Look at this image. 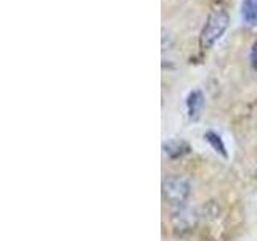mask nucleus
I'll return each instance as SVG.
<instances>
[{
    "label": "nucleus",
    "instance_id": "nucleus-1",
    "mask_svg": "<svg viewBox=\"0 0 257 241\" xmlns=\"http://www.w3.org/2000/svg\"><path fill=\"white\" fill-rule=\"evenodd\" d=\"M228 23H230L228 13L223 8H214L209 13L206 26L203 28V32H201V47L211 48L223 36V32L227 31Z\"/></svg>",
    "mask_w": 257,
    "mask_h": 241
},
{
    "label": "nucleus",
    "instance_id": "nucleus-2",
    "mask_svg": "<svg viewBox=\"0 0 257 241\" xmlns=\"http://www.w3.org/2000/svg\"><path fill=\"white\" fill-rule=\"evenodd\" d=\"M191 195V185L182 175H171L163 183V196L174 207H183Z\"/></svg>",
    "mask_w": 257,
    "mask_h": 241
},
{
    "label": "nucleus",
    "instance_id": "nucleus-3",
    "mask_svg": "<svg viewBox=\"0 0 257 241\" xmlns=\"http://www.w3.org/2000/svg\"><path fill=\"white\" fill-rule=\"evenodd\" d=\"M196 222V215L195 212L188 211L187 207H179L174 215V227L179 230H188L191 228Z\"/></svg>",
    "mask_w": 257,
    "mask_h": 241
},
{
    "label": "nucleus",
    "instance_id": "nucleus-4",
    "mask_svg": "<svg viewBox=\"0 0 257 241\" xmlns=\"http://www.w3.org/2000/svg\"><path fill=\"white\" fill-rule=\"evenodd\" d=\"M241 18L247 26H257V0H241Z\"/></svg>",
    "mask_w": 257,
    "mask_h": 241
},
{
    "label": "nucleus",
    "instance_id": "nucleus-5",
    "mask_svg": "<svg viewBox=\"0 0 257 241\" xmlns=\"http://www.w3.org/2000/svg\"><path fill=\"white\" fill-rule=\"evenodd\" d=\"M203 103H204V98H203V93L199 90H195L188 95V100H187V106H188V114L190 117H198L199 116V111L203 108Z\"/></svg>",
    "mask_w": 257,
    "mask_h": 241
},
{
    "label": "nucleus",
    "instance_id": "nucleus-6",
    "mask_svg": "<svg viewBox=\"0 0 257 241\" xmlns=\"http://www.w3.org/2000/svg\"><path fill=\"white\" fill-rule=\"evenodd\" d=\"M206 139H207V142L211 143L217 151H220L222 155H225V147H223V143H222V140H220V137H219V135H215L214 132H207V134H206Z\"/></svg>",
    "mask_w": 257,
    "mask_h": 241
},
{
    "label": "nucleus",
    "instance_id": "nucleus-7",
    "mask_svg": "<svg viewBox=\"0 0 257 241\" xmlns=\"http://www.w3.org/2000/svg\"><path fill=\"white\" fill-rule=\"evenodd\" d=\"M182 147H187V145H185V143H179V142H172V143L167 145L166 150H167V153L171 156H179V155H182V153H183V151H180Z\"/></svg>",
    "mask_w": 257,
    "mask_h": 241
},
{
    "label": "nucleus",
    "instance_id": "nucleus-8",
    "mask_svg": "<svg viewBox=\"0 0 257 241\" xmlns=\"http://www.w3.org/2000/svg\"><path fill=\"white\" fill-rule=\"evenodd\" d=\"M251 64L254 66V69H257V40L252 44L251 48Z\"/></svg>",
    "mask_w": 257,
    "mask_h": 241
}]
</instances>
